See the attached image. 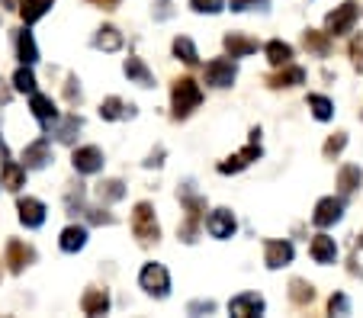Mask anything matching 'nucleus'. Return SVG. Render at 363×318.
I'll list each match as a JSON object with an SVG mask.
<instances>
[{
	"mask_svg": "<svg viewBox=\"0 0 363 318\" xmlns=\"http://www.w3.org/2000/svg\"><path fill=\"white\" fill-rule=\"evenodd\" d=\"M138 286L155 299H167L171 296V273H167L164 263H145L142 273H138Z\"/></svg>",
	"mask_w": 363,
	"mask_h": 318,
	"instance_id": "39448f33",
	"label": "nucleus"
},
{
	"mask_svg": "<svg viewBox=\"0 0 363 318\" xmlns=\"http://www.w3.org/2000/svg\"><path fill=\"white\" fill-rule=\"evenodd\" d=\"M100 116L106 119V123H116V119H132V116H135V106L125 103V100H119V97H106L100 103Z\"/></svg>",
	"mask_w": 363,
	"mask_h": 318,
	"instance_id": "393cba45",
	"label": "nucleus"
},
{
	"mask_svg": "<svg viewBox=\"0 0 363 318\" xmlns=\"http://www.w3.org/2000/svg\"><path fill=\"white\" fill-rule=\"evenodd\" d=\"M58 244H62L65 254H77V251L87 244V229H84V225H68V229L62 232V238H58Z\"/></svg>",
	"mask_w": 363,
	"mask_h": 318,
	"instance_id": "c85d7f7f",
	"label": "nucleus"
},
{
	"mask_svg": "<svg viewBox=\"0 0 363 318\" xmlns=\"http://www.w3.org/2000/svg\"><path fill=\"white\" fill-rule=\"evenodd\" d=\"M16 58H20V64H35L39 62V45H35L33 33H29L26 26L16 33Z\"/></svg>",
	"mask_w": 363,
	"mask_h": 318,
	"instance_id": "bb28decb",
	"label": "nucleus"
},
{
	"mask_svg": "<svg viewBox=\"0 0 363 318\" xmlns=\"http://www.w3.org/2000/svg\"><path fill=\"white\" fill-rule=\"evenodd\" d=\"M29 263H35V248L33 244H26V242H20V238H10L7 242V267H10V273H23Z\"/></svg>",
	"mask_w": 363,
	"mask_h": 318,
	"instance_id": "f8f14e48",
	"label": "nucleus"
},
{
	"mask_svg": "<svg viewBox=\"0 0 363 318\" xmlns=\"http://www.w3.org/2000/svg\"><path fill=\"white\" fill-rule=\"evenodd\" d=\"M344 215V196H325L315 203V212H312V225L315 229H331L337 225Z\"/></svg>",
	"mask_w": 363,
	"mask_h": 318,
	"instance_id": "6e6552de",
	"label": "nucleus"
},
{
	"mask_svg": "<svg viewBox=\"0 0 363 318\" xmlns=\"http://www.w3.org/2000/svg\"><path fill=\"white\" fill-rule=\"evenodd\" d=\"M81 309H84V315H106L110 312V293L90 286L81 299Z\"/></svg>",
	"mask_w": 363,
	"mask_h": 318,
	"instance_id": "4be33fe9",
	"label": "nucleus"
},
{
	"mask_svg": "<svg viewBox=\"0 0 363 318\" xmlns=\"http://www.w3.org/2000/svg\"><path fill=\"white\" fill-rule=\"evenodd\" d=\"M65 206H68V215L84 212V187H81V183H77V187L68 193V200H65Z\"/></svg>",
	"mask_w": 363,
	"mask_h": 318,
	"instance_id": "58836bf2",
	"label": "nucleus"
},
{
	"mask_svg": "<svg viewBox=\"0 0 363 318\" xmlns=\"http://www.w3.org/2000/svg\"><path fill=\"white\" fill-rule=\"evenodd\" d=\"M357 16H360V7H357L354 0H347V4L335 7L328 16H325V33H328L331 39H337V35H347L350 29H354Z\"/></svg>",
	"mask_w": 363,
	"mask_h": 318,
	"instance_id": "423d86ee",
	"label": "nucleus"
},
{
	"mask_svg": "<svg viewBox=\"0 0 363 318\" xmlns=\"http://www.w3.org/2000/svg\"><path fill=\"white\" fill-rule=\"evenodd\" d=\"M174 10H171V0H155V20H171Z\"/></svg>",
	"mask_w": 363,
	"mask_h": 318,
	"instance_id": "49530a36",
	"label": "nucleus"
},
{
	"mask_svg": "<svg viewBox=\"0 0 363 318\" xmlns=\"http://www.w3.org/2000/svg\"><path fill=\"white\" fill-rule=\"evenodd\" d=\"M0 277H4V270H0Z\"/></svg>",
	"mask_w": 363,
	"mask_h": 318,
	"instance_id": "864d4df0",
	"label": "nucleus"
},
{
	"mask_svg": "<svg viewBox=\"0 0 363 318\" xmlns=\"http://www.w3.org/2000/svg\"><path fill=\"white\" fill-rule=\"evenodd\" d=\"M71 164H74L77 174H100L103 171V152L96 145L74 148V154H71Z\"/></svg>",
	"mask_w": 363,
	"mask_h": 318,
	"instance_id": "ddd939ff",
	"label": "nucleus"
},
{
	"mask_svg": "<svg viewBox=\"0 0 363 318\" xmlns=\"http://www.w3.org/2000/svg\"><path fill=\"white\" fill-rule=\"evenodd\" d=\"M308 254H312V261L315 263H335L337 261V244L331 235H315L312 238V244H308Z\"/></svg>",
	"mask_w": 363,
	"mask_h": 318,
	"instance_id": "6ab92c4d",
	"label": "nucleus"
},
{
	"mask_svg": "<svg viewBox=\"0 0 363 318\" xmlns=\"http://www.w3.org/2000/svg\"><path fill=\"white\" fill-rule=\"evenodd\" d=\"M52 7H55V0H20V4H16V10H20V16H23V26L39 23Z\"/></svg>",
	"mask_w": 363,
	"mask_h": 318,
	"instance_id": "5701e85b",
	"label": "nucleus"
},
{
	"mask_svg": "<svg viewBox=\"0 0 363 318\" xmlns=\"http://www.w3.org/2000/svg\"><path fill=\"white\" fill-rule=\"evenodd\" d=\"M29 110H33V116L39 119L45 129L52 123H58V110H55V103H52V97H45V93H39V90L29 93Z\"/></svg>",
	"mask_w": 363,
	"mask_h": 318,
	"instance_id": "a211bd4d",
	"label": "nucleus"
},
{
	"mask_svg": "<svg viewBox=\"0 0 363 318\" xmlns=\"http://www.w3.org/2000/svg\"><path fill=\"white\" fill-rule=\"evenodd\" d=\"M81 125H84V119L77 116V113H71V116H65L62 123H58L55 139L62 142V145H74V139H77V132H81Z\"/></svg>",
	"mask_w": 363,
	"mask_h": 318,
	"instance_id": "2f4dec72",
	"label": "nucleus"
},
{
	"mask_svg": "<svg viewBox=\"0 0 363 318\" xmlns=\"http://www.w3.org/2000/svg\"><path fill=\"white\" fill-rule=\"evenodd\" d=\"M161 164H164V148H155L148 154V161H145V167H161Z\"/></svg>",
	"mask_w": 363,
	"mask_h": 318,
	"instance_id": "de8ad7c7",
	"label": "nucleus"
},
{
	"mask_svg": "<svg viewBox=\"0 0 363 318\" xmlns=\"http://www.w3.org/2000/svg\"><path fill=\"white\" fill-rule=\"evenodd\" d=\"M94 7H100V10H116L119 7V0H90Z\"/></svg>",
	"mask_w": 363,
	"mask_h": 318,
	"instance_id": "8fccbe9b",
	"label": "nucleus"
},
{
	"mask_svg": "<svg viewBox=\"0 0 363 318\" xmlns=\"http://www.w3.org/2000/svg\"><path fill=\"white\" fill-rule=\"evenodd\" d=\"M125 196V183L123 180H100V183H96V200L100 203H119Z\"/></svg>",
	"mask_w": 363,
	"mask_h": 318,
	"instance_id": "473e14b6",
	"label": "nucleus"
},
{
	"mask_svg": "<svg viewBox=\"0 0 363 318\" xmlns=\"http://www.w3.org/2000/svg\"><path fill=\"white\" fill-rule=\"evenodd\" d=\"M238 77V64L235 58H213V62L206 64V84L216 90H228Z\"/></svg>",
	"mask_w": 363,
	"mask_h": 318,
	"instance_id": "0eeeda50",
	"label": "nucleus"
},
{
	"mask_svg": "<svg viewBox=\"0 0 363 318\" xmlns=\"http://www.w3.org/2000/svg\"><path fill=\"white\" fill-rule=\"evenodd\" d=\"M65 97H68V103H81V87H77V77L71 74L68 84H65Z\"/></svg>",
	"mask_w": 363,
	"mask_h": 318,
	"instance_id": "a18cd8bd",
	"label": "nucleus"
},
{
	"mask_svg": "<svg viewBox=\"0 0 363 318\" xmlns=\"http://www.w3.org/2000/svg\"><path fill=\"white\" fill-rule=\"evenodd\" d=\"M354 248H363V232L357 235V242H354Z\"/></svg>",
	"mask_w": 363,
	"mask_h": 318,
	"instance_id": "603ef678",
	"label": "nucleus"
},
{
	"mask_svg": "<svg viewBox=\"0 0 363 318\" xmlns=\"http://www.w3.org/2000/svg\"><path fill=\"white\" fill-rule=\"evenodd\" d=\"M264 154L261 148V129H251V139H247V145L241 148V152H235L232 158L219 161V174H241L245 167H251L254 161Z\"/></svg>",
	"mask_w": 363,
	"mask_h": 318,
	"instance_id": "20e7f679",
	"label": "nucleus"
},
{
	"mask_svg": "<svg viewBox=\"0 0 363 318\" xmlns=\"http://www.w3.org/2000/svg\"><path fill=\"white\" fill-rule=\"evenodd\" d=\"M0 180H4V187L7 190H23V183H26V167L23 164H16V161H10V152H7V145L0 142Z\"/></svg>",
	"mask_w": 363,
	"mask_h": 318,
	"instance_id": "9d476101",
	"label": "nucleus"
},
{
	"mask_svg": "<svg viewBox=\"0 0 363 318\" xmlns=\"http://www.w3.org/2000/svg\"><path fill=\"white\" fill-rule=\"evenodd\" d=\"M16 4H20V0H0V7L4 10H16Z\"/></svg>",
	"mask_w": 363,
	"mask_h": 318,
	"instance_id": "3c124183",
	"label": "nucleus"
},
{
	"mask_svg": "<svg viewBox=\"0 0 363 318\" xmlns=\"http://www.w3.org/2000/svg\"><path fill=\"white\" fill-rule=\"evenodd\" d=\"M132 235L145 248L161 242V225H158V215H155L151 203H135V209H132Z\"/></svg>",
	"mask_w": 363,
	"mask_h": 318,
	"instance_id": "7ed1b4c3",
	"label": "nucleus"
},
{
	"mask_svg": "<svg viewBox=\"0 0 363 318\" xmlns=\"http://www.w3.org/2000/svg\"><path fill=\"white\" fill-rule=\"evenodd\" d=\"M13 90L16 93H33L35 90V74H33V64H20L13 74Z\"/></svg>",
	"mask_w": 363,
	"mask_h": 318,
	"instance_id": "c9c22d12",
	"label": "nucleus"
},
{
	"mask_svg": "<svg viewBox=\"0 0 363 318\" xmlns=\"http://www.w3.org/2000/svg\"><path fill=\"white\" fill-rule=\"evenodd\" d=\"M222 45H225V55L228 58H247V55H254V52H257V42L247 39L245 33H225Z\"/></svg>",
	"mask_w": 363,
	"mask_h": 318,
	"instance_id": "aec40b11",
	"label": "nucleus"
},
{
	"mask_svg": "<svg viewBox=\"0 0 363 318\" xmlns=\"http://www.w3.org/2000/svg\"><path fill=\"white\" fill-rule=\"evenodd\" d=\"M296 257V248L289 242H264V263L270 270H280V267H289Z\"/></svg>",
	"mask_w": 363,
	"mask_h": 318,
	"instance_id": "2eb2a0df",
	"label": "nucleus"
},
{
	"mask_svg": "<svg viewBox=\"0 0 363 318\" xmlns=\"http://www.w3.org/2000/svg\"><path fill=\"white\" fill-rule=\"evenodd\" d=\"M123 71H125V77H129L132 84H138V87H155V74L148 71V64H145L142 58L129 55L125 58V64H123Z\"/></svg>",
	"mask_w": 363,
	"mask_h": 318,
	"instance_id": "b1692460",
	"label": "nucleus"
},
{
	"mask_svg": "<svg viewBox=\"0 0 363 318\" xmlns=\"http://www.w3.org/2000/svg\"><path fill=\"white\" fill-rule=\"evenodd\" d=\"M360 187H363V171L357 164H344L341 171H337V190H341V196L347 200V196H354Z\"/></svg>",
	"mask_w": 363,
	"mask_h": 318,
	"instance_id": "412c9836",
	"label": "nucleus"
},
{
	"mask_svg": "<svg viewBox=\"0 0 363 318\" xmlns=\"http://www.w3.org/2000/svg\"><path fill=\"white\" fill-rule=\"evenodd\" d=\"M302 45H306L312 55H318V58L331 55V35L322 33V29H306V33H302Z\"/></svg>",
	"mask_w": 363,
	"mask_h": 318,
	"instance_id": "a878e982",
	"label": "nucleus"
},
{
	"mask_svg": "<svg viewBox=\"0 0 363 318\" xmlns=\"http://www.w3.org/2000/svg\"><path fill=\"white\" fill-rule=\"evenodd\" d=\"M203 103V87L193 77H177L171 84V113L174 119H186L193 116V110H199Z\"/></svg>",
	"mask_w": 363,
	"mask_h": 318,
	"instance_id": "f03ea898",
	"label": "nucleus"
},
{
	"mask_svg": "<svg viewBox=\"0 0 363 318\" xmlns=\"http://www.w3.org/2000/svg\"><path fill=\"white\" fill-rule=\"evenodd\" d=\"M350 62H354V71H360L363 74V35L350 42Z\"/></svg>",
	"mask_w": 363,
	"mask_h": 318,
	"instance_id": "79ce46f5",
	"label": "nucleus"
},
{
	"mask_svg": "<svg viewBox=\"0 0 363 318\" xmlns=\"http://www.w3.org/2000/svg\"><path fill=\"white\" fill-rule=\"evenodd\" d=\"M94 49L100 52H119L123 49V33L116 26H100L94 35Z\"/></svg>",
	"mask_w": 363,
	"mask_h": 318,
	"instance_id": "cd10ccee",
	"label": "nucleus"
},
{
	"mask_svg": "<svg viewBox=\"0 0 363 318\" xmlns=\"http://www.w3.org/2000/svg\"><path fill=\"white\" fill-rule=\"evenodd\" d=\"M186 312L190 315H209V312H216V302L213 299H196V302L186 305Z\"/></svg>",
	"mask_w": 363,
	"mask_h": 318,
	"instance_id": "37998d69",
	"label": "nucleus"
},
{
	"mask_svg": "<svg viewBox=\"0 0 363 318\" xmlns=\"http://www.w3.org/2000/svg\"><path fill=\"white\" fill-rule=\"evenodd\" d=\"M235 229H238V222H235L232 209H213V212H209V219H206V232H209L213 238H219V242L232 238Z\"/></svg>",
	"mask_w": 363,
	"mask_h": 318,
	"instance_id": "9b49d317",
	"label": "nucleus"
},
{
	"mask_svg": "<svg viewBox=\"0 0 363 318\" xmlns=\"http://www.w3.org/2000/svg\"><path fill=\"white\" fill-rule=\"evenodd\" d=\"M190 7L196 13H222L225 10V0H190Z\"/></svg>",
	"mask_w": 363,
	"mask_h": 318,
	"instance_id": "4c0bfd02",
	"label": "nucleus"
},
{
	"mask_svg": "<svg viewBox=\"0 0 363 318\" xmlns=\"http://www.w3.org/2000/svg\"><path fill=\"white\" fill-rule=\"evenodd\" d=\"M48 161H52V145H48L45 135H39V139L23 152V167H26V171H42V167H48Z\"/></svg>",
	"mask_w": 363,
	"mask_h": 318,
	"instance_id": "dca6fc26",
	"label": "nucleus"
},
{
	"mask_svg": "<svg viewBox=\"0 0 363 318\" xmlns=\"http://www.w3.org/2000/svg\"><path fill=\"white\" fill-rule=\"evenodd\" d=\"M264 55H267V62L274 64V68H280V64L293 62V45L283 39H270L267 45H264Z\"/></svg>",
	"mask_w": 363,
	"mask_h": 318,
	"instance_id": "c756f323",
	"label": "nucleus"
},
{
	"mask_svg": "<svg viewBox=\"0 0 363 318\" xmlns=\"http://www.w3.org/2000/svg\"><path fill=\"white\" fill-rule=\"evenodd\" d=\"M10 100H13V87L7 81H0V106H7Z\"/></svg>",
	"mask_w": 363,
	"mask_h": 318,
	"instance_id": "09e8293b",
	"label": "nucleus"
},
{
	"mask_svg": "<svg viewBox=\"0 0 363 318\" xmlns=\"http://www.w3.org/2000/svg\"><path fill=\"white\" fill-rule=\"evenodd\" d=\"M299 84H306V71L293 62L280 64V71L267 77V87H274V90H289V87H299Z\"/></svg>",
	"mask_w": 363,
	"mask_h": 318,
	"instance_id": "f3484780",
	"label": "nucleus"
},
{
	"mask_svg": "<svg viewBox=\"0 0 363 318\" xmlns=\"http://www.w3.org/2000/svg\"><path fill=\"white\" fill-rule=\"evenodd\" d=\"M270 0H232L235 13H245V10H267Z\"/></svg>",
	"mask_w": 363,
	"mask_h": 318,
	"instance_id": "a19ab883",
	"label": "nucleus"
},
{
	"mask_svg": "<svg viewBox=\"0 0 363 318\" xmlns=\"http://www.w3.org/2000/svg\"><path fill=\"white\" fill-rule=\"evenodd\" d=\"M308 110H312V116H315L318 123H328V119L335 116V103H331L328 97H322V93H308Z\"/></svg>",
	"mask_w": 363,
	"mask_h": 318,
	"instance_id": "f704fd0d",
	"label": "nucleus"
},
{
	"mask_svg": "<svg viewBox=\"0 0 363 318\" xmlns=\"http://www.w3.org/2000/svg\"><path fill=\"white\" fill-rule=\"evenodd\" d=\"M312 299H315V286L308 283V280H289V302L299 305V309H306V305H312Z\"/></svg>",
	"mask_w": 363,
	"mask_h": 318,
	"instance_id": "7c9ffc66",
	"label": "nucleus"
},
{
	"mask_svg": "<svg viewBox=\"0 0 363 318\" xmlns=\"http://www.w3.org/2000/svg\"><path fill=\"white\" fill-rule=\"evenodd\" d=\"M328 312L331 315H350V299L344 296V293H335V296L328 299Z\"/></svg>",
	"mask_w": 363,
	"mask_h": 318,
	"instance_id": "ea45409f",
	"label": "nucleus"
},
{
	"mask_svg": "<svg viewBox=\"0 0 363 318\" xmlns=\"http://www.w3.org/2000/svg\"><path fill=\"white\" fill-rule=\"evenodd\" d=\"M177 200H180V206H184V212H186V219H184V225H180L177 235H180V242L193 244L196 242V235H199V229H203L206 196H199L196 190H193V180H184L180 190H177Z\"/></svg>",
	"mask_w": 363,
	"mask_h": 318,
	"instance_id": "f257e3e1",
	"label": "nucleus"
},
{
	"mask_svg": "<svg viewBox=\"0 0 363 318\" xmlns=\"http://www.w3.org/2000/svg\"><path fill=\"white\" fill-rule=\"evenodd\" d=\"M344 148H347V132H335V135H328V142H325V148H322L325 161H335Z\"/></svg>",
	"mask_w": 363,
	"mask_h": 318,
	"instance_id": "e433bc0d",
	"label": "nucleus"
},
{
	"mask_svg": "<svg viewBox=\"0 0 363 318\" xmlns=\"http://www.w3.org/2000/svg\"><path fill=\"white\" fill-rule=\"evenodd\" d=\"M84 212H90L87 219L94 222V225H113V215L106 212V209H84Z\"/></svg>",
	"mask_w": 363,
	"mask_h": 318,
	"instance_id": "c03bdc74",
	"label": "nucleus"
},
{
	"mask_svg": "<svg viewBox=\"0 0 363 318\" xmlns=\"http://www.w3.org/2000/svg\"><path fill=\"white\" fill-rule=\"evenodd\" d=\"M264 309H267V302H264V296H257V293H241V296H235L232 302H228V312H232L235 318L264 315Z\"/></svg>",
	"mask_w": 363,
	"mask_h": 318,
	"instance_id": "4468645a",
	"label": "nucleus"
},
{
	"mask_svg": "<svg viewBox=\"0 0 363 318\" xmlns=\"http://www.w3.org/2000/svg\"><path fill=\"white\" fill-rule=\"evenodd\" d=\"M16 212H20V222L26 229H42L45 225V203L35 200V196H20L16 200Z\"/></svg>",
	"mask_w": 363,
	"mask_h": 318,
	"instance_id": "1a4fd4ad",
	"label": "nucleus"
},
{
	"mask_svg": "<svg viewBox=\"0 0 363 318\" xmlns=\"http://www.w3.org/2000/svg\"><path fill=\"white\" fill-rule=\"evenodd\" d=\"M174 55H177V62L190 64V68H196V64H199L196 45H193V42L186 39V35H177V39H174Z\"/></svg>",
	"mask_w": 363,
	"mask_h": 318,
	"instance_id": "72a5a7b5",
	"label": "nucleus"
}]
</instances>
